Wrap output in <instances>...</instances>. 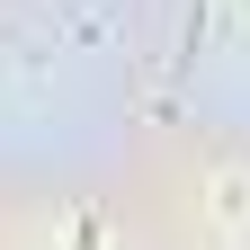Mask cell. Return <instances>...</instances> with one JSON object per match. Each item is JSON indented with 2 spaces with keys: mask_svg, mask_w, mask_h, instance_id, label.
<instances>
[{
  "mask_svg": "<svg viewBox=\"0 0 250 250\" xmlns=\"http://www.w3.org/2000/svg\"><path fill=\"white\" fill-rule=\"evenodd\" d=\"M72 250H99V224H89V214H81V224H72Z\"/></svg>",
  "mask_w": 250,
  "mask_h": 250,
  "instance_id": "1",
  "label": "cell"
}]
</instances>
